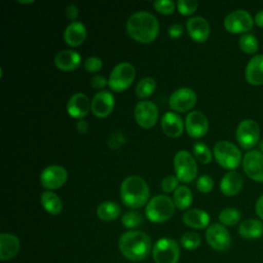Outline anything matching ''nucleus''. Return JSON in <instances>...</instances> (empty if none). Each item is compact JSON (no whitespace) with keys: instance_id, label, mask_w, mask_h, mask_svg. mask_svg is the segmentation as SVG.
<instances>
[{"instance_id":"f257e3e1","label":"nucleus","mask_w":263,"mask_h":263,"mask_svg":"<svg viewBox=\"0 0 263 263\" xmlns=\"http://www.w3.org/2000/svg\"><path fill=\"white\" fill-rule=\"evenodd\" d=\"M126 32L138 42L150 43L159 33V23L156 16L148 11H137L128 17Z\"/></svg>"},{"instance_id":"f03ea898","label":"nucleus","mask_w":263,"mask_h":263,"mask_svg":"<svg viewBox=\"0 0 263 263\" xmlns=\"http://www.w3.org/2000/svg\"><path fill=\"white\" fill-rule=\"evenodd\" d=\"M121 254L132 261L144 260L151 249L150 237L142 231L132 230L123 233L119 238Z\"/></svg>"},{"instance_id":"7ed1b4c3","label":"nucleus","mask_w":263,"mask_h":263,"mask_svg":"<svg viewBox=\"0 0 263 263\" xmlns=\"http://www.w3.org/2000/svg\"><path fill=\"white\" fill-rule=\"evenodd\" d=\"M149 193L148 184L139 176H129L120 185L121 201L130 209H139L145 205L148 201Z\"/></svg>"},{"instance_id":"20e7f679","label":"nucleus","mask_w":263,"mask_h":263,"mask_svg":"<svg viewBox=\"0 0 263 263\" xmlns=\"http://www.w3.org/2000/svg\"><path fill=\"white\" fill-rule=\"evenodd\" d=\"M148 220L153 223H162L167 221L175 213V204L171 197L159 194L152 197L145 209Z\"/></svg>"},{"instance_id":"39448f33","label":"nucleus","mask_w":263,"mask_h":263,"mask_svg":"<svg viewBox=\"0 0 263 263\" xmlns=\"http://www.w3.org/2000/svg\"><path fill=\"white\" fill-rule=\"evenodd\" d=\"M136 77V69L133 64L122 62L117 64L111 71L108 85L111 90L121 92L127 89Z\"/></svg>"},{"instance_id":"423d86ee","label":"nucleus","mask_w":263,"mask_h":263,"mask_svg":"<svg viewBox=\"0 0 263 263\" xmlns=\"http://www.w3.org/2000/svg\"><path fill=\"white\" fill-rule=\"evenodd\" d=\"M216 161L226 170L236 168L241 161L240 150L229 141H219L214 146Z\"/></svg>"},{"instance_id":"0eeeda50","label":"nucleus","mask_w":263,"mask_h":263,"mask_svg":"<svg viewBox=\"0 0 263 263\" xmlns=\"http://www.w3.org/2000/svg\"><path fill=\"white\" fill-rule=\"evenodd\" d=\"M174 170L179 181L190 183L197 175L196 159L188 151L180 150L174 157Z\"/></svg>"},{"instance_id":"6e6552de","label":"nucleus","mask_w":263,"mask_h":263,"mask_svg":"<svg viewBox=\"0 0 263 263\" xmlns=\"http://www.w3.org/2000/svg\"><path fill=\"white\" fill-rule=\"evenodd\" d=\"M155 263H177L180 256L179 245L171 238H160L153 247Z\"/></svg>"},{"instance_id":"1a4fd4ad","label":"nucleus","mask_w":263,"mask_h":263,"mask_svg":"<svg viewBox=\"0 0 263 263\" xmlns=\"http://www.w3.org/2000/svg\"><path fill=\"white\" fill-rule=\"evenodd\" d=\"M260 138L259 124L253 119L242 120L236 128V140L243 149L253 148Z\"/></svg>"},{"instance_id":"9d476101","label":"nucleus","mask_w":263,"mask_h":263,"mask_svg":"<svg viewBox=\"0 0 263 263\" xmlns=\"http://www.w3.org/2000/svg\"><path fill=\"white\" fill-rule=\"evenodd\" d=\"M253 25L254 21L251 14L243 9H237L230 12L224 20L225 29L232 34H246L253 28Z\"/></svg>"},{"instance_id":"9b49d317","label":"nucleus","mask_w":263,"mask_h":263,"mask_svg":"<svg viewBox=\"0 0 263 263\" xmlns=\"http://www.w3.org/2000/svg\"><path fill=\"white\" fill-rule=\"evenodd\" d=\"M196 101L197 97L192 88L181 87L171 95L168 105L173 111L184 113L192 109L195 106Z\"/></svg>"},{"instance_id":"f8f14e48","label":"nucleus","mask_w":263,"mask_h":263,"mask_svg":"<svg viewBox=\"0 0 263 263\" xmlns=\"http://www.w3.org/2000/svg\"><path fill=\"white\" fill-rule=\"evenodd\" d=\"M39 179L41 186L50 191L62 187L66 183L68 179V172L62 165L52 164L46 166L41 172Z\"/></svg>"},{"instance_id":"ddd939ff","label":"nucleus","mask_w":263,"mask_h":263,"mask_svg":"<svg viewBox=\"0 0 263 263\" xmlns=\"http://www.w3.org/2000/svg\"><path fill=\"white\" fill-rule=\"evenodd\" d=\"M208 243L216 251H226L231 245V236L226 227L219 223L210 225L205 232Z\"/></svg>"},{"instance_id":"4468645a","label":"nucleus","mask_w":263,"mask_h":263,"mask_svg":"<svg viewBox=\"0 0 263 263\" xmlns=\"http://www.w3.org/2000/svg\"><path fill=\"white\" fill-rule=\"evenodd\" d=\"M135 119L143 128H151L158 119L157 106L151 101H140L135 107Z\"/></svg>"},{"instance_id":"2eb2a0df","label":"nucleus","mask_w":263,"mask_h":263,"mask_svg":"<svg viewBox=\"0 0 263 263\" xmlns=\"http://www.w3.org/2000/svg\"><path fill=\"white\" fill-rule=\"evenodd\" d=\"M242 167L249 178L263 182V153L258 150L247 152L242 158Z\"/></svg>"},{"instance_id":"dca6fc26","label":"nucleus","mask_w":263,"mask_h":263,"mask_svg":"<svg viewBox=\"0 0 263 263\" xmlns=\"http://www.w3.org/2000/svg\"><path fill=\"white\" fill-rule=\"evenodd\" d=\"M185 128L191 138L198 139L203 137L209 129L206 116L197 110L189 112L185 119Z\"/></svg>"},{"instance_id":"f3484780","label":"nucleus","mask_w":263,"mask_h":263,"mask_svg":"<svg viewBox=\"0 0 263 263\" xmlns=\"http://www.w3.org/2000/svg\"><path fill=\"white\" fill-rule=\"evenodd\" d=\"M114 104L113 95L108 90H101L91 99V112L99 118H105L113 111Z\"/></svg>"},{"instance_id":"a211bd4d","label":"nucleus","mask_w":263,"mask_h":263,"mask_svg":"<svg viewBox=\"0 0 263 263\" xmlns=\"http://www.w3.org/2000/svg\"><path fill=\"white\" fill-rule=\"evenodd\" d=\"M91 109V102L89 98L83 92H77L70 97L67 103V112L68 114L77 119H83L89 110Z\"/></svg>"},{"instance_id":"6ab92c4d","label":"nucleus","mask_w":263,"mask_h":263,"mask_svg":"<svg viewBox=\"0 0 263 263\" xmlns=\"http://www.w3.org/2000/svg\"><path fill=\"white\" fill-rule=\"evenodd\" d=\"M186 29L190 38L198 43L204 42L211 33L209 22L202 16H191L186 22Z\"/></svg>"},{"instance_id":"aec40b11","label":"nucleus","mask_w":263,"mask_h":263,"mask_svg":"<svg viewBox=\"0 0 263 263\" xmlns=\"http://www.w3.org/2000/svg\"><path fill=\"white\" fill-rule=\"evenodd\" d=\"M162 132L170 138H178L183 134L184 122L182 117L176 112H166L161 117Z\"/></svg>"},{"instance_id":"412c9836","label":"nucleus","mask_w":263,"mask_h":263,"mask_svg":"<svg viewBox=\"0 0 263 263\" xmlns=\"http://www.w3.org/2000/svg\"><path fill=\"white\" fill-rule=\"evenodd\" d=\"M245 76L247 81L252 85L263 84V54H256L248 62Z\"/></svg>"},{"instance_id":"4be33fe9","label":"nucleus","mask_w":263,"mask_h":263,"mask_svg":"<svg viewBox=\"0 0 263 263\" xmlns=\"http://www.w3.org/2000/svg\"><path fill=\"white\" fill-rule=\"evenodd\" d=\"M81 63L80 54L71 49L59 51L54 57V65L62 71H73L79 67Z\"/></svg>"},{"instance_id":"5701e85b","label":"nucleus","mask_w":263,"mask_h":263,"mask_svg":"<svg viewBox=\"0 0 263 263\" xmlns=\"http://www.w3.org/2000/svg\"><path fill=\"white\" fill-rule=\"evenodd\" d=\"M86 28L81 22L70 23L64 31V40L70 46L81 45L86 38Z\"/></svg>"},{"instance_id":"b1692460","label":"nucleus","mask_w":263,"mask_h":263,"mask_svg":"<svg viewBox=\"0 0 263 263\" xmlns=\"http://www.w3.org/2000/svg\"><path fill=\"white\" fill-rule=\"evenodd\" d=\"M242 184L243 179L241 175L237 172L230 171L223 176L220 182V190L226 196H234L240 191Z\"/></svg>"},{"instance_id":"393cba45","label":"nucleus","mask_w":263,"mask_h":263,"mask_svg":"<svg viewBox=\"0 0 263 263\" xmlns=\"http://www.w3.org/2000/svg\"><path fill=\"white\" fill-rule=\"evenodd\" d=\"M20 251L18 238L10 233L0 234V258L2 261L12 259Z\"/></svg>"},{"instance_id":"a878e982","label":"nucleus","mask_w":263,"mask_h":263,"mask_svg":"<svg viewBox=\"0 0 263 263\" xmlns=\"http://www.w3.org/2000/svg\"><path fill=\"white\" fill-rule=\"evenodd\" d=\"M183 222L191 228L203 229L210 223V216L200 209H191L184 213Z\"/></svg>"},{"instance_id":"bb28decb","label":"nucleus","mask_w":263,"mask_h":263,"mask_svg":"<svg viewBox=\"0 0 263 263\" xmlns=\"http://www.w3.org/2000/svg\"><path fill=\"white\" fill-rule=\"evenodd\" d=\"M238 233L246 239H257L263 236V222L258 219L242 221L238 227Z\"/></svg>"},{"instance_id":"cd10ccee","label":"nucleus","mask_w":263,"mask_h":263,"mask_svg":"<svg viewBox=\"0 0 263 263\" xmlns=\"http://www.w3.org/2000/svg\"><path fill=\"white\" fill-rule=\"evenodd\" d=\"M42 208L50 215H59L63 210V202L61 198L52 191L46 190L40 196Z\"/></svg>"},{"instance_id":"c85d7f7f","label":"nucleus","mask_w":263,"mask_h":263,"mask_svg":"<svg viewBox=\"0 0 263 263\" xmlns=\"http://www.w3.org/2000/svg\"><path fill=\"white\" fill-rule=\"evenodd\" d=\"M120 206L113 201H104L97 209V216L103 221H113L120 215Z\"/></svg>"},{"instance_id":"c756f323","label":"nucleus","mask_w":263,"mask_h":263,"mask_svg":"<svg viewBox=\"0 0 263 263\" xmlns=\"http://www.w3.org/2000/svg\"><path fill=\"white\" fill-rule=\"evenodd\" d=\"M193 196L191 190L186 186H179L174 191L173 201L177 209L179 210H186L192 203Z\"/></svg>"},{"instance_id":"7c9ffc66","label":"nucleus","mask_w":263,"mask_h":263,"mask_svg":"<svg viewBox=\"0 0 263 263\" xmlns=\"http://www.w3.org/2000/svg\"><path fill=\"white\" fill-rule=\"evenodd\" d=\"M156 88V81L152 77H144L142 78L137 86H136V96L139 99H147L149 98Z\"/></svg>"},{"instance_id":"2f4dec72","label":"nucleus","mask_w":263,"mask_h":263,"mask_svg":"<svg viewBox=\"0 0 263 263\" xmlns=\"http://www.w3.org/2000/svg\"><path fill=\"white\" fill-rule=\"evenodd\" d=\"M193 154H194V158L202 164L210 163L213 158V154L210 148L204 143L199 141L193 144Z\"/></svg>"},{"instance_id":"473e14b6","label":"nucleus","mask_w":263,"mask_h":263,"mask_svg":"<svg viewBox=\"0 0 263 263\" xmlns=\"http://www.w3.org/2000/svg\"><path fill=\"white\" fill-rule=\"evenodd\" d=\"M240 220V213L234 208H226L219 214V221L225 226H234Z\"/></svg>"},{"instance_id":"72a5a7b5","label":"nucleus","mask_w":263,"mask_h":263,"mask_svg":"<svg viewBox=\"0 0 263 263\" xmlns=\"http://www.w3.org/2000/svg\"><path fill=\"white\" fill-rule=\"evenodd\" d=\"M238 43H239L240 49L243 52L249 53V54L255 53L258 50V47H259V43H258L257 38L251 33L242 34L239 38Z\"/></svg>"},{"instance_id":"f704fd0d","label":"nucleus","mask_w":263,"mask_h":263,"mask_svg":"<svg viewBox=\"0 0 263 263\" xmlns=\"http://www.w3.org/2000/svg\"><path fill=\"white\" fill-rule=\"evenodd\" d=\"M143 222H144L143 216L139 212H136V211L127 212L121 218V223L126 228H136V227L142 225Z\"/></svg>"},{"instance_id":"c9c22d12","label":"nucleus","mask_w":263,"mask_h":263,"mask_svg":"<svg viewBox=\"0 0 263 263\" xmlns=\"http://www.w3.org/2000/svg\"><path fill=\"white\" fill-rule=\"evenodd\" d=\"M200 236L195 232H186L181 237V245L187 250H194L200 246Z\"/></svg>"},{"instance_id":"e433bc0d","label":"nucleus","mask_w":263,"mask_h":263,"mask_svg":"<svg viewBox=\"0 0 263 263\" xmlns=\"http://www.w3.org/2000/svg\"><path fill=\"white\" fill-rule=\"evenodd\" d=\"M178 11L183 15H190L197 9L198 2L196 0H178L177 3Z\"/></svg>"},{"instance_id":"4c0bfd02","label":"nucleus","mask_w":263,"mask_h":263,"mask_svg":"<svg viewBox=\"0 0 263 263\" xmlns=\"http://www.w3.org/2000/svg\"><path fill=\"white\" fill-rule=\"evenodd\" d=\"M153 7L161 14H171L175 8L176 3L171 0H161V1H154Z\"/></svg>"},{"instance_id":"58836bf2","label":"nucleus","mask_w":263,"mask_h":263,"mask_svg":"<svg viewBox=\"0 0 263 263\" xmlns=\"http://www.w3.org/2000/svg\"><path fill=\"white\" fill-rule=\"evenodd\" d=\"M196 187L201 193H209L214 187V180L209 175H202L197 179Z\"/></svg>"},{"instance_id":"ea45409f","label":"nucleus","mask_w":263,"mask_h":263,"mask_svg":"<svg viewBox=\"0 0 263 263\" xmlns=\"http://www.w3.org/2000/svg\"><path fill=\"white\" fill-rule=\"evenodd\" d=\"M84 69L89 73H97L99 72L103 67V62L99 57H89L87 58L83 63Z\"/></svg>"},{"instance_id":"a19ab883","label":"nucleus","mask_w":263,"mask_h":263,"mask_svg":"<svg viewBox=\"0 0 263 263\" xmlns=\"http://www.w3.org/2000/svg\"><path fill=\"white\" fill-rule=\"evenodd\" d=\"M179 180L176 176H167L161 181V189L164 192H173L175 191L179 186H178Z\"/></svg>"},{"instance_id":"79ce46f5","label":"nucleus","mask_w":263,"mask_h":263,"mask_svg":"<svg viewBox=\"0 0 263 263\" xmlns=\"http://www.w3.org/2000/svg\"><path fill=\"white\" fill-rule=\"evenodd\" d=\"M108 84V80L102 75H93L90 78V85L96 89L104 88Z\"/></svg>"},{"instance_id":"37998d69","label":"nucleus","mask_w":263,"mask_h":263,"mask_svg":"<svg viewBox=\"0 0 263 263\" xmlns=\"http://www.w3.org/2000/svg\"><path fill=\"white\" fill-rule=\"evenodd\" d=\"M183 31H184V28H183V26H182L181 24H179V23H176V24L171 25V26L168 27V29H167L168 36H170L171 38H174V39L179 38L180 36H182Z\"/></svg>"},{"instance_id":"c03bdc74","label":"nucleus","mask_w":263,"mask_h":263,"mask_svg":"<svg viewBox=\"0 0 263 263\" xmlns=\"http://www.w3.org/2000/svg\"><path fill=\"white\" fill-rule=\"evenodd\" d=\"M78 14H79V10L75 4H70V5L66 6L65 15L67 16V18H69L72 22H75L74 20L78 16Z\"/></svg>"},{"instance_id":"a18cd8bd","label":"nucleus","mask_w":263,"mask_h":263,"mask_svg":"<svg viewBox=\"0 0 263 263\" xmlns=\"http://www.w3.org/2000/svg\"><path fill=\"white\" fill-rule=\"evenodd\" d=\"M255 211H256L257 216L261 220H263V194L258 198V200L256 202V205H255Z\"/></svg>"},{"instance_id":"49530a36","label":"nucleus","mask_w":263,"mask_h":263,"mask_svg":"<svg viewBox=\"0 0 263 263\" xmlns=\"http://www.w3.org/2000/svg\"><path fill=\"white\" fill-rule=\"evenodd\" d=\"M76 129L78 130L79 134H86L88 130V124L84 119H80L78 120V122L76 123Z\"/></svg>"},{"instance_id":"de8ad7c7","label":"nucleus","mask_w":263,"mask_h":263,"mask_svg":"<svg viewBox=\"0 0 263 263\" xmlns=\"http://www.w3.org/2000/svg\"><path fill=\"white\" fill-rule=\"evenodd\" d=\"M255 23L258 27L263 28V9L258 11L255 15Z\"/></svg>"},{"instance_id":"09e8293b","label":"nucleus","mask_w":263,"mask_h":263,"mask_svg":"<svg viewBox=\"0 0 263 263\" xmlns=\"http://www.w3.org/2000/svg\"><path fill=\"white\" fill-rule=\"evenodd\" d=\"M34 1L33 0H29V1H22V0H18V3H22V4H31L33 3Z\"/></svg>"},{"instance_id":"8fccbe9b","label":"nucleus","mask_w":263,"mask_h":263,"mask_svg":"<svg viewBox=\"0 0 263 263\" xmlns=\"http://www.w3.org/2000/svg\"><path fill=\"white\" fill-rule=\"evenodd\" d=\"M259 148H260V152L263 153V140L259 142Z\"/></svg>"}]
</instances>
